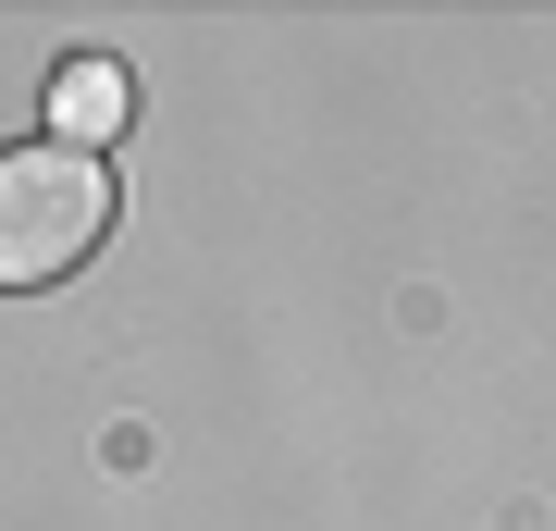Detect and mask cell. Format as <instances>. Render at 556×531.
<instances>
[{
	"label": "cell",
	"mask_w": 556,
	"mask_h": 531,
	"mask_svg": "<svg viewBox=\"0 0 556 531\" xmlns=\"http://www.w3.org/2000/svg\"><path fill=\"white\" fill-rule=\"evenodd\" d=\"M112 236V161L100 149H0V285H62L87 248Z\"/></svg>",
	"instance_id": "6da1fadb"
},
{
	"label": "cell",
	"mask_w": 556,
	"mask_h": 531,
	"mask_svg": "<svg viewBox=\"0 0 556 531\" xmlns=\"http://www.w3.org/2000/svg\"><path fill=\"white\" fill-rule=\"evenodd\" d=\"M124 112H137L124 62H62V87H50V124H62V149H100V137H124Z\"/></svg>",
	"instance_id": "7a4b0ae2"
}]
</instances>
